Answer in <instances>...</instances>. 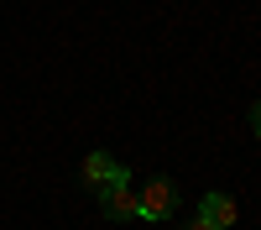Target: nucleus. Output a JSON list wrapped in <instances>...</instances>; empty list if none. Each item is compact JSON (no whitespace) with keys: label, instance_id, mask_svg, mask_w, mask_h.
<instances>
[{"label":"nucleus","instance_id":"nucleus-1","mask_svg":"<svg viewBox=\"0 0 261 230\" xmlns=\"http://www.w3.org/2000/svg\"><path fill=\"white\" fill-rule=\"evenodd\" d=\"M178 183H172L167 173L162 178H146L141 183V194H136V215L141 220H172V215H178Z\"/></svg>","mask_w":261,"mask_h":230},{"label":"nucleus","instance_id":"nucleus-2","mask_svg":"<svg viewBox=\"0 0 261 230\" xmlns=\"http://www.w3.org/2000/svg\"><path fill=\"white\" fill-rule=\"evenodd\" d=\"M79 178H84V188H94V194H99V188H110L115 178H125V167H120L110 152H89L84 167H79Z\"/></svg>","mask_w":261,"mask_h":230},{"label":"nucleus","instance_id":"nucleus-3","mask_svg":"<svg viewBox=\"0 0 261 230\" xmlns=\"http://www.w3.org/2000/svg\"><path fill=\"white\" fill-rule=\"evenodd\" d=\"M99 209H105L110 220H130V215H136V188H130V173L115 178L110 188H99Z\"/></svg>","mask_w":261,"mask_h":230},{"label":"nucleus","instance_id":"nucleus-4","mask_svg":"<svg viewBox=\"0 0 261 230\" xmlns=\"http://www.w3.org/2000/svg\"><path fill=\"white\" fill-rule=\"evenodd\" d=\"M199 220L214 225V230H230V225H235V199H230V194H204Z\"/></svg>","mask_w":261,"mask_h":230},{"label":"nucleus","instance_id":"nucleus-5","mask_svg":"<svg viewBox=\"0 0 261 230\" xmlns=\"http://www.w3.org/2000/svg\"><path fill=\"white\" fill-rule=\"evenodd\" d=\"M251 131H256V141H261V99L251 105Z\"/></svg>","mask_w":261,"mask_h":230},{"label":"nucleus","instance_id":"nucleus-6","mask_svg":"<svg viewBox=\"0 0 261 230\" xmlns=\"http://www.w3.org/2000/svg\"><path fill=\"white\" fill-rule=\"evenodd\" d=\"M188 230H214V225H204V220H199V225H188Z\"/></svg>","mask_w":261,"mask_h":230}]
</instances>
